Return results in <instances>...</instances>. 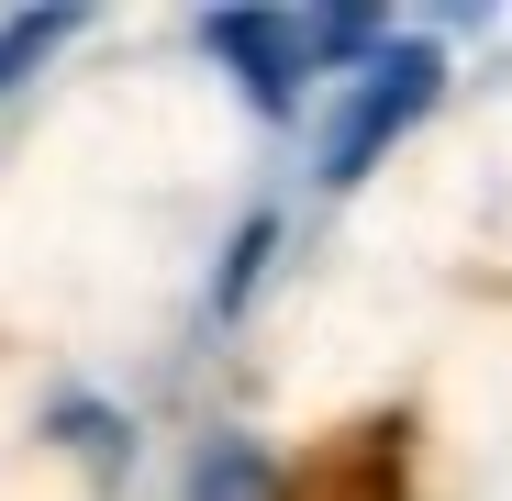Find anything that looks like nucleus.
<instances>
[{
	"mask_svg": "<svg viewBox=\"0 0 512 501\" xmlns=\"http://www.w3.org/2000/svg\"><path fill=\"white\" fill-rule=\"evenodd\" d=\"M56 424H67V446H101V457H123V424H112L101 401H90V412H56Z\"/></svg>",
	"mask_w": 512,
	"mask_h": 501,
	"instance_id": "obj_8",
	"label": "nucleus"
},
{
	"mask_svg": "<svg viewBox=\"0 0 512 501\" xmlns=\"http://www.w3.org/2000/svg\"><path fill=\"white\" fill-rule=\"evenodd\" d=\"M67 34H78L67 12H12V23H0V90H23V67H34V56H56Z\"/></svg>",
	"mask_w": 512,
	"mask_h": 501,
	"instance_id": "obj_5",
	"label": "nucleus"
},
{
	"mask_svg": "<svg viewBox=\"0 0 512 501\" xmlns=\"http://www.w3.org/2000/svg\"><path fill=\"white\" fill-rule=\"evenodd\" d=\"M201 45L245 78L256 112H290V101H301V67H312V56H301V12H212Z\"/></svg>",
	"mask_w": 512,
	"mask_h": 501,
	"instance_id": "obj_2",
	"label": "nucleus"
},
{
	"mask_svg": "<svg viewBox=\"0 0 512 501\" xmlns=\"http://www.w3.org/2000/svg\"><path fill=\"white\" fill-rule=\"evenodd\" d=\"M190 501H279V468H268V446L223 435V446L190 468Z\"/></svg>",
	"mask_w": 512,
	"mask_h": 501,
	"instance_id": "obj_4",
	"label": "nucleus"
},
{
	"mask_svg": "<svg viewBox=\"0 0 512 501\" xmlns=\"http://www.w3.org/2000/svg\"><path fill=\"white\" fill-rule=\"evenodd\" d=\"M279 501H401V479H390V446H334L323 468L279 479Z\"/></svg>",
	"mask_w": 512,
	"mask_h": 501,
	"instance_id": "obj_3",
	"label": "nucleus"
},
{
	"mask_svg": "<svg viewBox=\"0 0 512 501\" xmlns=\"http://www.w3.org/2000/svg\"><path fill=\"white\" fill-rule=\"evenodd\" d=\"M268 245H279V223H268V212H256V223L234 234V257H223V290H212L223 312H245V290H256V268H268Z\"/></svg>",
	"mask_w": 512,
	"mask_h": 501,
	"instance_id": "obj_7",
	"label": "nucleus"
},
{
	"mask_svg": "<svg viewBox=\"0 0 512 501\" xmlns=\"http://www.w3.org/2000/svg\"><path fill=\"white\" fill-rule=\"evenodd\" d=\"M379 12H301V56H368Z\"/></svg>",
	"mask_w": 512,
	"mask_h": 501,
	"instance_id": "obj_6",
	"label": "nucleus"
},
{
	"mask_svg": "<svg viewBox=\"0 0 512 501\" xmlns=\"http://www.w3.org/2000/svg\"><path fill=\"white\" fill-rule=\"evenodd\" d=\"M435 90H446V56H435V45H379L368 78L346 90V112L323 123V190H357L368 167L435 112Z\"/></svg>",
	"mask_w": 512,
	"mask_h": 501,
	"instance_id": "obj_1",
	"label": "nucleus"
}]
</instances>
